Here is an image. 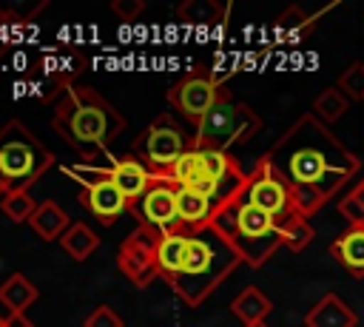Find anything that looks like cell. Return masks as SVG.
Returning a JSON list of instances; mask_svg holds the SVG:
<instances>
[{
  "label": "cell",
  "instance_id": "obj_33",
  "mask_svg": "<svg viewBox=\"0 0 364 327\" xmlns=\"http://www.w3.org/2000/svg\"><path fill=\"white\" fill-rule=\"evenodd\" d=\"M122 324H125L122 316H119L114 307H108V304L94 307V310L88 313V318L82 321V327H122Z\"/></svg>",
  "mask_w": 364,
  "mask_h": 327
},
{
  "label": "cell",
  "instance_id": "obj_5",
  "mask_svg": "<svg viewBox=\"0 0 364 327\" xmlns=\"http://www.w3.org/2000/svg\"><path fill=\"white\" fill-rule=\"evenodd\" d=\"M168 176L176 188H191V191L208 196L210 202H216L219 208L225 202H230L247 182V173L239 168V162L230 156V151L202 148L196 142L176 159V165L168 171Z\"/></svg>",
  "mask_w": 364,
  "mask_h": 327
},
{
  "label": "cell",
  "instance_id": "obj_30",
  "mask_svg": "<svg viewBox=\"0 0 364 327\" xmlns=\"http://www.w3.org/2000/svg\"><path fill=\"white\" fill-rule=\"evenodd\" d=\"M338 213L350 222V227H364V179H358L338 199Z\"/></svg>",
  "mask_w": 364,
  "mask_h": 327
},
{
  "label": "cell",
  "instance_id": "obj_12",
  "mask_svg": "<svg viewBox=\"0 0 364 327\" xmlns=\"http://www.w3.org/2000/svg\"><path fill=\"white\" fill-rule=\"evenodd\" d=\"M40 77H43V94L40 100L57 102L77 80V74L85 68V57L74 45H48L40 51L37 60Z\"/></svg>",
  "mask_w": 364,
  "mask_h": 327
},
{
  "label": "cell",
  "instance_id": "obj_19",
  "mask_svg": "<svg viewBox=\"0 0 364 327\" xmlns=\"http://www.w3.org/2000/svg\"><path fill=\"white\" fill-rule=\"evenodd\" d=\"M330 256L355 279H364V227H347L330 242Z\"/></svg>",
  "mask_w": 364,
  "mask_h": 327
},
{
  "label": "cell",
  "instance_id": "obj_3",
  "mask_svg": "<svg viewBox=\"0 0 364 327\" xmlns=\"http://www.w3.org/2000/svg\"><path fill=\"white\" fill-rule=\"evenodd\" d=\"M242 264V256L230 247V242L213 227H199L188 233V259L182 273L171 282V290L188 304H202L236 267Z\"/></svg>",
  "mask_w": 364,
  "mask_h": 327
},
{
  "label": "cell",
  "instance_id": "obj_38",
  "mask_svg": "<svg viewBox=\"0 0 364 327\" xmlns=\"http://www.w3.org/2000/svg\"><path fill=\"white\" fill-rule=\"evenodd\" d=\"M0 327H9V324H6V318H0Z\"/></svg>",
  "mask_w": 364,
  "mask_h": 327
},
{
  "label": "cell",
  "instance_id": "obj_24",
  "mask_svg": "<svg viewBox=\"0 0 364 327\" xmlns=\"http://www.w3.org/2000/svg\"><path fill=\"white\" fill-rule=\"evenodd\" d=\"M179 20L188 26H216L230 14V3H213V0H188L176 9Z\"/></svg>",
  "mask_w": 364,
  "mask_h": 327
},
{
  "label": "cell",
  "instance_id": "obj_20",
  "mask_svg": "<svg viewBox=\"0 0 364 327\" xmlns=\"http://www.w3.org/2000/svg\"><path fill=\"white\" fill-rule=\"evenodd\" d=\"M273 310V301L264 296V290H259L256 284H247L233 301H230V313L242 321V327L247 324H262Z\"/></svg>",
  "mask_w": 364,
  "mask_h": 327
},
{
  "label": "cell",
  "instance_id": "obj_23",
  "mask_svg": "<svg viewBox=\"0 0 364 327\" xmlns=\"http://www.w3.org/2000/svg\"><path fill=\"white\" fill-rule=\"evenodd\" d=\"M324 11H327V9H321V11H316V14H304L299 6H287V9L276 17L273 31H276L279 40H290V43H296V40H301V37H307V34L313 31V23H316Z\"/></svg>",
  "mask_w": 364,
  "mask_h": 327
},
{
  "label": "cell",
  "instance_id": "obj_25",
  "mask_svg": "<svg viewBox=\"0 0 364 327\" xmlns=\"http://www.w3.org/2000/svg\"><path fill=\"white\" fill-rule=\"evenodd\" d=\"M60 245H63V250H65L74 262H85V259L100 247V236H97L85 222H71V227L63 233Z\"/></svg>",
  "mask_w": 364,
  "mask_h": 327
},
{
  "label": "cell",
  "instance_id": "obj_21",
  "mask_svg": "<svg viewBox=\"0 0 364 327\" xmlns=\"http://www.w3.org/2000/svg\"><path fill=\"white\" fill-rule=\"evenodd\" d=\"M28 227H31L40 239L54 242V239H63V233H65L71 225H68V213H65L54 199H46V202L37 205L34 216L28 219Z\"/></svg>",
  "mask_w": 364,
  "mask_h": 327
},
{
  "label": "cell",
  "instance_id": "obj_36",
  "mask_svg": "<svg viewBox=\"0 0 364 327\" xmlns=\"http://www.w3.org/2000/svg\"><path fill=\"white\" fill-rule=\"evenodd\" d=\"M9 193V188H6V182H3V176H0V199Z\"/></svg>",
  "mask_w": 364,
  "mask_h": 327
},
{
  "label": "cell",
  "instance_id": "obj_17",
  "mask_svg": "<svg viewBox=\"0 0 364 327\" xmlns=\"http://www.w3.org/2000/svg\"><path fill=\"white\" fill-rule=\"evenodd\" d=\"M358 316L338 293H324L307 313H304V327H355Z\"/></svg>",
  "mask_w": 364,
  "mask_h": 327
},
{
  "label": "cell",
  "instance_id": "obj_16",
  "mask_svg": "<svg viewBox=\"0 0 364 327\" xmlns=\"http://www.w3.org/2000/svg\"><path fill=\"white\" fill-rule=\"evenodd\" d=\"M154 259H156V273L171 284V282L182 273L185 259H188V230L176 227V230H171V233L156 236Z\"/></svg>",
  "mask_w": 364,
  "mask_h": 327
},
{
  "label": "cell",
  "instance_id": "obj_10",
  "mask_svg": "<svg viewBox=\"0 0 364 327\" xmlns=\"http://www.w3.org/2000/svg\"><path fill=\"white\" fill-rule=\"evenodd\" d=\"M245 199L250 205H256L259 210L270 213L279 225L290 216H296V208H293V193H290V185L287 179L273 168V162L267 156H259L256 168L247 173V182L242 188Z\"/></svg>",
  "mask_w": 364,
  "mask_h": 327
},
{
  "label": "cell",
  "instance_id": "obj_9",
  "mask_svg": "<svg viewBox=\"0 0 364 327\" xmlns=\"http://www.w3.org/2000/svg\"><path fill=\"white\" fill-rule=\"evenodd\" d=\"M225 94H228L225 85H219V82L213 80L210 68L196 65L188 77H182L176 85L168 88V102H171V108H173L176 114H182V119L191 122L193 131H196V125L208 117V111H210Z\"/></svg>",
  "mask_w": 364,
  "mask_h": 327
},
{
  "label": "cell",
  "instance_id": "obj_7",
  "mask_svg": "<svg viewBox=\"0 0 364 327\" xmlns=\"http://www.w3.org/2000/svg\"><path fill=\"white\" fill-rule=\"evenodd\" d=\"M262 131V117L230 97V91L208 111V117L196 125L193 142L202 148H216V151H230L233 145L247 142Z\"/></svg>",
  "mask_w": 364,
  "mask_h": 327
},
{
  "label": "cell",
  "instance_id": "obj_8",
  "mask_svg": "<svg viewBox=\"0 0 364 327\" xmlns=\"http://www.w3.org/2000/svg\"><path fill=\"white\" fill-rule=\"evenodd\" d=\"M191 145H193V136L185 134L171 114H159L131 142V154H136L154 173H168Z\"/></svg>",
  "mask_w": 364,
  "mask_h": 327
},
{
  "label": "cell",
  "instance_id": "obj_6",
  "mask_svg": "<svg viewBox=\"0 0 364 327\" xmlns=\"http://www.w3.org/2000/svg\"><path fill=\"white\" fill-rule=\"evenodd\" d=\"M51 165L54 154L20 119L0 128V176L9 191H28Z\"/></svg>",
  "mask_w": 364,
  "mask_h": 327
},
{
  "label": "cell",
  "instance_id": "obj_15",
  "mask_svg": "<svg viewBox=\"0 0 364 327\" xmlns=\"http://www.w3.org/2000/svg\"><path fill=\"white\" fill-rule=\"evenodd\" d=\"M80 205L85 210H91L102 225H114L122 213L131 210V202L122 196V191L108 179V182H100L94 188H85L80 191Z\"/></svg>",
  "mask_w": 364,
  "mask_h": 327
},
{
  "label": "cell",
  "instance_id": "obj_1",
  "mask_svg": "<svg viewBox=\"0 0 364 327\" xmlns=\"http://www.w3.org/2000/svg\"><path fill=\"white\" fill-rule=\"evenodd\" d=\"M287 179L299 216H316L353 176L361 159L313 114H301L264 154Z\"/></svg>",
  "mask_w": 364,
  "mask_h": 327
},
{
  "label": "cell",
  "instance_id": "obj_29",
  "mask_svg": "<svg viewBox=\"0 0 364 327\" xmlns=\"http://www.w3.org/2000/svg\"><path fill=\"white\" fill-rule=\"evenodd\" d=\"M338 91L350 102H364V60H353L336 80Z\"/></svg>",
  "mask_w": 364,
  "mask_h": 327
},
{
  "label": "cell",
  "instance_id": "obj_32",
  "mask_svg": "<svg viewBox=\"0 0 364 327\" xmlns=\"http://www.w3.org/2000/svg\"><path fill=\"white\" fill-rule=\"evenodd\" d=\"M46 6H48V0H37V3H28V6H23V3H0V20H6V23H28Z\"/></svg>",
  "mask_w": 364,
  "mask_h": 327
},
{
  "label": "cell",
  "instance_id": "obj_18",
  "mask_svg": "<svg viewBox=\"0 0 364 327\" xmlns=\"http://www.w3.org/2000/svg\"><path fill=\"white\" fill-rule=\"evenodd\" d=\"M219 205L210 202L208 196L191 191V188H176V213H179V227L182 230H199L208 227L216 216Z\"/></svg>",
  "mask_w": 364,
  "mask_h": 327
},
{
  "label": "cell",
  "instance_id": "obj_31",
  "mask_svg": "<svg viewBox=\"0 0 364 327\" xmlns=\"http://www.w3.org/2000/svg\"><path fill=\"white\" fill-rule=\"evenodd\" d=\"M63 173L71 176L74 182L85 188H94L100 182H108L111 179V165H91V162H77V165H63Z\"/></svg>",
  "mask_w": 364,
  "mask_h": 327
},
{
  "label": "cell",
  "instance_id": "obj_37",
  "mask_svg": "<svg viewBox=\"0 0 364 327\" xmlns=\"http://www.w3.org/2000/svg\"><path fill=\"white\" fill-rule=\"evenodd\" d=\"M247 327H267V324H264V321H262V324H247Z\"/></svg>",
  "mask_w": 364,
  "mask_h": 327
},
{
  "label": "cell",
  "instance_id": "obj_27",
  "mask_svg": "<svg viewBox=\"0 0 364 327\" xmlns=\"http://www.w3.org/2000/svg\"><path fill=\"white\" fill-rule=\"evenodd\" d=\"M313 239H316V227L310 225V219L296 213V216L282 222V242L290 253H301Z\"/></svg>",
  "mask_w": 364,
  "mask_h": 327
},
{
  "label": "cell",
  "instance_id": "obj_35",
  "mask_svg": "<svg viewBox=\"0 0 364 327\" xmlns=\"http://www.w3.org/2000/svg\"><path fill=\"white\" fill-rule=\"evenodd\" d=\"M6 324H9V327H34L26 316H9V318H6Z\"/></svg>",
  "mask_w": 364,
  "mask_h": 327
},
{
  "label": "cell",
  "instance_id": "obj_4",
  "mask_svg": "<svg viewBox=\"0 0 364 327\" xmlns=\"http://www.w3.org/2000/svg\"><path fill=\"white\" fill-rule=\"evenodd\" d=\"M210 225L230 242V247L250 267H262L279 247H284L282 225L270 213L250 205L242 191L216 210Z\"/></svg>",
  "mask_w": 364,
  "mask_h": 327
},
{
  "label": "cell",
  "instance_id": "obj_14",
  "mask_svg": "<svg viewBox=\"0 0 364 327\" xmlns=\"http://www.w3.org/2000/svg\"><path fill=\"white\" fill-rule=\"evenodd\" d=\"M156 176L159 173H154L136 154H125V156H119V159L111 162V182L122 191V196L128 202H136L154 185Z\"/></svg>",
  "mask_w": 364,
  "mask_h": 327
},
{
  "label": "cell",
  "instance_id": "obj_22",
  "mask_svg": "<svg viewBox=\"0 0 364 327\" xmlns=\"http://www.w3.org/2000/svg\"><path fill=\"white\" fill-rule=\"evenodd\" d=\"M37 287L23 276V273H11L3 284H0V301L6 304L9 316H26V310L37 301Z\"/></svg>",
  "mask_w": 364,
  "mask_h": 327
},
{
  "label": "cell",
  "instance_id": "obj_13",
  "mask_svg": "<svg viewBox=\"0 0 364 327\" xmlns=\"http://www.w3.org/2000/svg\"><path fill=\"white\" fill-rule=\"evenodd\" d=\"M154 250H156V233L148 230V227H139L131 230L119 247H117V267L125 273V279L136 287H148L159 273H156V259H154Z\"/></svg>",
  "mask_w": 364,
  "mask_h": 327
},
{
  "label": "cell",
  "instance_id": "obj_34",
  "mask_svg": "<svg viewBox=\"0 0 364 327\" xmlns=\"http://www.w3.org/2000/svg\"><path fill=\"white\" fill-rule=\"evenodd\" d=\"M142 9H145V0H114V3H111V11H114L122 23L136 20V17L142 14Z\"/></svg>",
  "mask_w": 364,
  "mask_h": 327
},
{
  "label": "cell",
  "instance_id": "obj_11",
  "mask_svg": "<svg viewBox=\"0 0 364 327\" xmlns=\"http://www.w3.org/2000/svg\"><path fill=\"white\" fill-rule=\"evenodd\" d=\"M136 216L139 227L154 230L156 236L171 233L179 227V213H176V185L171 182L168 173H159L154 179V185L136 199L131 202V210Z\"/></svg>",
  "mask_w": 364,
  "mask_h": 327
},
{
  "label": "cell",
  "instance_id": "obj_26",
  "mask_svg": "<svg viewBox=\"0 0 364 327\" xmlns=\"http://www.w3.org/2000/svg\"><path fill=\"white\" fill-rule=\"evenodd\" d=\"M347 108H350V100L338 91V85H327V88H321V91L316 94V100H313V105H310V114L318 117V119L330 128L333 122H338V119L347 114Z\"/></svg>",
  "mask_w": 364,
  "mask_h": 327
},
{
  "label": "cell",
  "instance_id": "obj_28",
  "mask_svg": "<svg viewBox=\"0 0 364 327\" xmlns=\"http://www.w3.org/2000/svg\"><path fill=\"white\" fill-rule=\"evenodd\" d=\"M37 205H40V202H34L28 191H9V193L0 199V210H3L11 222H17V225H20V222H28V219L34 216Z\"/></svg>",
  "mask_w": 364,
  "mask_h": 327
},
{
  "label": "cell",
  "instance_id": "obj_2",
  "mask_svg": "<svg viewBox=\"0 0 364 327\" xmlns=\"http://www.w3.org/2000/svg\"><path fill=\"white\" fill-rule=\"evenodd\" d=\"M51 128L85 162L105 156L111 142L125 131V117L91 85L74 82L57 102Z\"/></svg>",
  "mask_w": 364,
  "mask_h": 327
}]
</instances>
